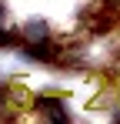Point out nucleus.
<instances>
[{
    "label": "nucleus",
    "mask_w": 120,
    "mask_h": 124,
    "mask_svg": "<svg viewBox=\"0 0 120 124\" xmlns=\"http://www.w3.org/2000/svg\"><path fill=\"white\" fill-rule=\"evenodd\" d=\"M17 27H20V40H47L57 34V27L47 17H23Z\"/></svg>",
    "instance_id": "obj_2"
},
{
    "label": "nucleus",
    "mask_w": 120,
    "mask_h": 124,
    "mask_svg": "<svg viewBox=\"0 0 120 124\" xmlns=\"http://www.w3.org/2000/svg\"><path fill=\"white\" fill-rule=\"evenodd\" d=\"M27 117H43V121H73V107H70V94L60 87H43L33 91V101Z\"/></svg>",
    "instance_id": "obj_1"
}]
</instances>
